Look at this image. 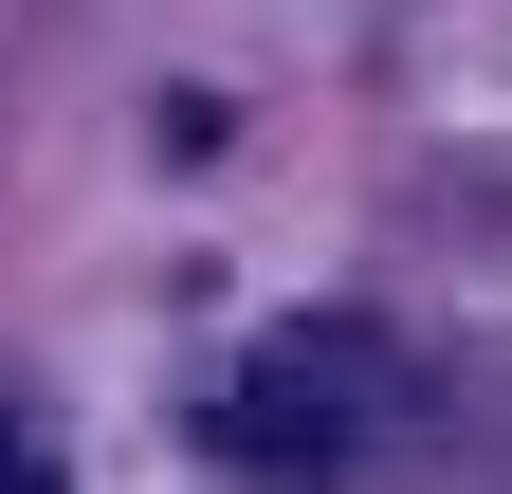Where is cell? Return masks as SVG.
<instances>
[{
  "label": "cell",
  "instance_id": "6da1fadb",
  "mask_svg": "<svg viewBox=\"0 0 512 494\" xmlns=\"http://www.w3.org/2000/svg\"><path fill=\"white\" fill-rule=\"evenodd\" d=\"M366 385H384V348L348 312H293V330H256L238 348V385L202 403V458L256 476V494H330L366 458Z\"/></svg>",
  "mask_w": 512,
  "mask_h": 494
},
{
  "label": "cell",
  "instance_id": "7a4b0ae2",
  "mask_svg": "<svg viewBox=\"0 0 512 494\" xmlns=\"http://www.w3.org/2000/svg\"><path fill=\"white\" fill-rule=\"evenodd\" d=\"M0 494H55V476H37V440H19V421H0Z\"/></svg>",
  "mask_w": 512,
  "mask_h": 494
}]
</instances>
